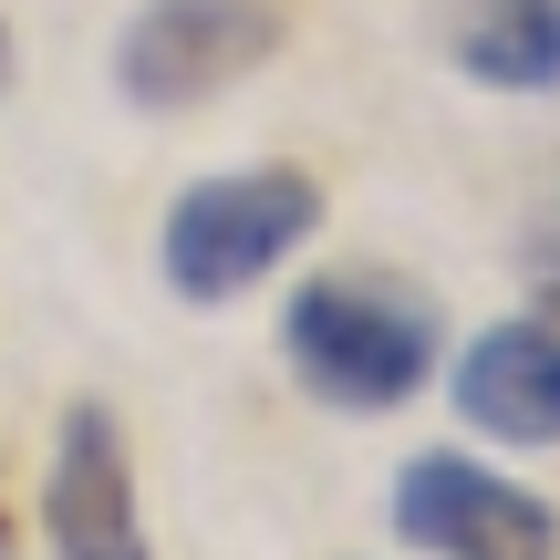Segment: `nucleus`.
Returning a JSON list of instances; mask_svg holds the SVG:
<instances>
[{"label":"nucleus","mask_w":560,"mask_h":560,"mask_svg":"<svg viewBox=\"0 0 560 560\" xmlns=\"http://www.w3.org/2000/svg\"><path fill=\"white\" fill-rule=\"evenodd\" d=\"M0 62H11V32H0Z\"/></svg>","instance_id":"obj_9"},{"label":"nucleus","mask_w":560,"mask_h":560,"mask_svg":"<svg viewBox=\"0 0 560 560\" xmlns=\"http://www.w3.org/2000/svg\"><path fill=\"white\" fill-rule=\"evenodd\" d=\"M42 540L52 560H145V509H136V457L104 405H73L42 467Z\"/></svg>","instance_id":"obj_5"},{"label":"nucleus","mask_w":560,"mask_h":560,"mask_svg":"<svg viewBox=\"0 0 560 560\" xmlns=\"http://www.w3.org/2000/svg\"><path fill=\"white\" fill-rule=\"evenodd\" d=\"M280 52V21L260 0H156V11L125 21L115 42V83L145 104V115H187V104L249 83Z\"/></svg>","instance_id":"obj_4"},{"label":"nucleus","mask_w":560,"mask_h":560,"mask_svg":"<svg viewBox=\"0 0 560 560\" xmlns=\"http://www.w3.org/2000/svg\"><path fill=\"white\" fill-rule=\"evenodd\" d=\"M446 395L488 446H560V332L550 322L478 332L457 353V374H446Z\"/></svg>","instance_id":"obj_6"},{"label":"nucleus","mask_w":560,"mask_h":560,"mask_svg":"<svg viewBox=\"0 0 560 560\" xmlns=\"http://www.w3.org/2000/svg\"><path fill=\"white\" fill-rule=\"evenodd\" d=\"M446 52L488 94H550L560 83V0H446Z\"/></svg>","instance_id":"obj_7"},{"label":"nucleus","mask_w":560,"mask_h":560,"mask_svg":"<svg viewBox=\"0 0 560 560\" xmlns=\"http://www.w3.org/2000/svg\"><path fill=\"white\" fill-rule=\"evenodd\" d=\"M280 363L312 384L322 405H353V416H384V405L425 395L436 374V322L416 301L353 291V280H312L280 312Z\"/></svg>","instance_id":"obj_2"},{"label":"nucleus","mask_w":560,"mask_h":560,"mask_svg":"<svg viewBox=\"0 0 560 560\" xmlns=\"http://www.w3.org/2000/svg\"><path fill=\"white\" fill-rule=\"evenodd\" d=\"M550 332H560V280H550Z\"/></svg>","instance_id":"obj_8"},{"label":"nucleus","mask_w":560,"mask_h":560,"mask_svg":"<svg viewBox=\"0 0 560 560\" xmlns=\"http://www.w3.org/2000/svg\"><path fill=\"white\" fill-rule=\"evenodd\" d=\"M395 540L425 560H560V520L540 488L499 478L457 446H425L395 478Z\"/></svg>","instance_id":"obj_3"},{"label":"nucleus","mask_w":560,"mask_h":560,"mask_svg":"<svg viewBox=\"0 0 560 560\" xmlns=\"http://www.w3.org/2000/svg\"><path fill=\"white\" fill-rule=\"evenodd\" d=\"M322 229V187L301 166H240V177H198L166 208V291L219 312V301L260 291Z\"/></svg>","instance_id":"obj_1"}]
</instances>
